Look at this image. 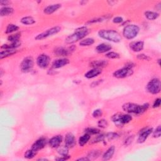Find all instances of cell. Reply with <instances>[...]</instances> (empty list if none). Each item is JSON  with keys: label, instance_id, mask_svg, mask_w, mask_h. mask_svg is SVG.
<instances>
[{"label": "cell", "instance_id": "cell-1", "mask_svg": "<svg viewBox=\"0 0 161 161\" xmlns=\"http://www.w3.org/2000/svg\"><path fill=\"white\" fill-rule=\"evenodd\" d=\"M149 104L145 103L142 105L133 103H126L123 105V110L129 114H135L137 115H142L149 108Z\"/></svg>", "mask_w": 161, "mask_h": 161}, {"label": "cell", "instance_id": "cell-2", "mask_svg": "<svg viewBox=\"0 0 161 161\" xmlns=\"http://www.w3.org/2000/svg\"><path fill=\"white\" fill-rule=\"evenodd\" d=\"M89 33V30L86 26H82L77 28L72 34L68 36L65 40V42L68 44H72L79 40H83Z\"/></svg>", "mask_w": 161, "mask_h": 161}, {"label": "cell", "instance_id": "cell-3", "mask_svg": "<svg viewBox=\"0 0 161 161\" xmlns=\"http://www.w3.org/2000/svg\"><path fill=\"white\" fill-rule=\"evenodd\" d=\"M100 38L114 43H118L122 41V36L115 30L102 29L98 32Z\"/></svg>", "mask_w": 161, "mask_h": 161}, {"label": "cell", "instance_id": "cell-4", "mask_svg": "<svg viewBox=\"0 0 161 161\" xmlns=\"http://www.w3.org/2000/svg\"><path fill=\"white\" fill-rule=\"evenodd\" d=\"M140 28L136 25H128L123 30V36L126 39L132 40L138 35Z\"/></svg>", "mask_w": 161, "mask_h": 161}, {"label": "cell", "instance_id": "cell-5", "mask_svg": "<svg viewBox=\"0 0 161 161\" xmlns=\"http://www.w3.org/2000/svg\"><path fill=\"white\" fill-rule=\"evenodd\" d=\"M113 122L115 123L116 125H123L125 124L129 123L132 120V116L129 114H122L116 113L112 116Z\"/></svg>", "mask_w": 161, "mask_h": 161}, {"label": "cell", "instance_id": "cell-6", "mask_svg": "<svg viewBox=\"0 0 161 161\" xmlns=\"http://www.w3.org/2000/svg\"><path fill=\"white\" fill-rule=\"evenodd\" d=\"M160 80L158 78L151 79L146 86L147 91L152 95H157L160 92Z\"/></svg>", "mask_w": 161, "mask_h": 161}, {"label": "cell", "instance_id": "cell-7", "mask_svg": "<svg viewBox=\"0 0 161 161\" xmlns=\"http://www.w3.org/2000/svg\"><path fill=\"white\" fill-rule=\"evenodd\" d=\"M60 30H61V28H60V26H54V27L49 28L48 30H47L46 31L37 35L35 37V39L37 40L45 39L46 38L49 37H51L53 36V35L57 34V33H58L59 32H60Z\"/></svg>", "mask_w": 161, "mask_h": 161}, {"label": "cell", "instance_id": "cell-8", "mask_svg": "<svg viewBox=\"0 0 161 161\" xmlns=\"http://www.w3.org/2000/svg\"><path fill=\"white\" fill-rule=\"evenodd\" d=\"M34 66V61L32 57H26L23 59L20 64V69L23 72H28L32 70Z\"/></svg>", "mask_w": 161, "mask_h": 161}, {"label": "cell", "instance_id": "cell-9", "mask_svg": "<svg viewBox=\"0 0 161 161\" xmlns=\"http://www.w3.org/2000/svg\"><path fill=\"white\" fill-rule=\"evenodd\" d=\"M133 73V72L132 69H129L128 68H126V67H124V68L118 69L115 72H114L113 75L116 78L122 79L132 76Z\"/></svg>", "mask_w": 161, "mask_h": 161}, {"label": "cell", "instance_id": "cell-10", "mask_svg": "<svg viewBox=\"0 0 161 161\" xmlns=\"http://www.w3.org/2000/svg\"><path fill=\"white\" fill-rule=\"evenodd\" d=\"M50 62V57L48 55L45 54V53H42V54L40 55L37 59V64L39 68L42 69H45L47 68Z\"/></svg>", "mask_w": 161, "mask_h": 161}, {"label": "cell", "instance_id": "cell-11", "mask_svg": "<svg viewBox=\"0 0 161 161\" xmlns=\"http://www.w3.org/2000/svg\"><path fill=\"white\" fill-rule=\"evenodd\" d=\"M74 46H71V47L69 48H64L60 47H57L54 50V53L57 56H68L69 55L71 54V53L74 50Z\"/></svg>", "mask_w": 161, "mask_h": 161}, {"label": "cell", "instance_id": "cell-12", "mask_svg": "<svg viewBox=\"0 0 161 161\" xmlns=\"http://www.w3.org/2000/svg\"><path fill=\"white\" fill-rule=\"evenodd\" d=\"M153 132L152 128H145L143 130H142L140 132V135L137 139V142L139 143H142L145 142L146 140L148 138L149 136L150 135L151 133Z\"/></svg>", "mask_w": 161, "mask_h": 161}, {"label": "cell", "instance_id": "cell-13", "mask_svg": "<svg viewBox=\"0 0 161 161\" xmlns=\"http://www.w3.org/2000/svg\"><path fill=\"white\" fill-rule=\"evenodd\" d=\"M46 144H47L46 139L43 138V137H41V138H40L35 141L34 143L32 145V149L37 151V152H38L39 150L44 148L46 145Z\"/></svg>", "mask_w": 161, "mask_h": 161}, {"label": "cell", "instance_id": "cell-14", "mask_svg": "<svg viewBox=\"0 0 161 161\" xmlns=\"http://www.w3.org/2000/svg\"><path fill=\"white\" fill-rule=\"evenodd\" d=\"M76 144V140L74 135L71 133L66 134L65 137V145L69 148H72Z\"/></svg>", "mask_w": 161, "mask_h": 161}, {"label": "cell", "instance_id": "cell-15", "mask_svg": "<svg viewBox=\"0 0 161 161\" xmlns=\"http://www.w3.org/2000/svg\"><path fill=\"white\" fill-rule=\"evenodd\" d=\"M62 135H56L53 137L49 141L50 146L53 149H57L60 145V143L62 142Z\"/></svg>", "mask_w": 161, "mask_h": 161}, {"label": "cell", "instance_id": "cell-16", "mask_svg": "<svg viewBox=\"0 0 161 161\" xmlns=\"http://www.w3.org/2000/svg\"><path fill=\"white\" fill-rule=\"evenodd\" d=\"M69 63V60L66 58H61L55 60L52 63V67L54 69H59L68 65Z\"/></svg>", "mask_w": 161, "mask_h": 161}, {"label": "cell", "instance_id": "cell-17", "mask_svg": "<svg viewBox=\"0 0 161 161\" xmlns=\"http://www.w3.org/2000/svg\"><path fill=\"white\" fill-rule=\"evenodd\" d=\"M108 64V62L106 60H95L90 63V66L93 68L101 69L105 68Z\"/></svg>", "mask_w": 161, "mask_h": 161}, {"label": "cell", "instance_id": "cell-18", "mask_svg": "<svg viewBox=\"0 0 161 161\" xmlns=\"http://www.w3.org/2000/svg\"><path fill=\"white\" fill-rule=\"evenodd\" d=\"M130 47L132 51L139 52L142 51L144 47V42L143 41H138L132 42L130 44Z\"/></svg>", "mask_w": 161, "mask_h": 161}, {"label": "cell", "instance_id": "cell-19", "mask_svg": "<svg viewBox=\"0 0 161 161\" xmlns=\"http://www.w3.org/2000/svg\"><path fill=\"white\" fill-rule=\"evenodd\" d=\"M112 49V47L111 45L108 44V43H100L98 46L96 47V50L97 52L99 53H106L110 52Z\"/></svg>", "mask_w": 161, "mask_h": 161}, {"label": "cell", "instance_id": "cell-20", "mask_svg": "<svg viewBox=\"0 0 161 161\" xmlns=\"http://www.w3.org/2000/svg\"><path fill=\"white\" fill-rule=\"evenodd\" d=\"M60 8H61V5L59 4V3L58 4L51 5L47 6V7L44 9V10H43V12L47 15H51L52 13L55 12L56 11H57V10Z\"/></svg>", "mask_w": 161, "mask_h": 161}, {"label": "cell", "instance_id": "cell-21", "mask_svg": "<svg viewBox=\"0 0 161 161\" xmlns=\"http://www.w3.org/2000/svg\"><path fill=\"white\" fill-rule=\"evenodd\" d=\"M101 73V69L93 68L85 74V78L88 79L95 78L96 77L99 76Z\"/></svg>", "mask_w": 161, "mask_h": 161}, {"label": "cell", "instance_id": "cell-22", "mask_svg": "<svg viewBox=\"0 0 161 161\" xmlns=\"http://www.w3.org/2000/svg\"><path fill=\"white\" fill-rule=\"evenodd\" d=\"M115 147L114 146L110 147V148L106 151V152L103 154L102 159L103 160H110L113 157V156L115 154Z\"/></svg>", "mask_w": 161, "mask_h": 161}, {"label": "cell", "instance_id": "cell-23", "mask_svg": "<svg viewBox=\"0 0 161 161\" xmlns=\"http://www.w3.org/2000/svg\"><path fill=\"white\" fill-rule=\"evenodd\" d=\"M16 52H17V50L16 49H6L5 50H3V51H1V53H0V59H2L3 58L12 56L15 54Z\"/></svg>", "mask_w": 161, "mask_h": 161}, {"label": "cell", "instance_id": "cell-24", "mask_svg": "<svg viewBox=\"0 0 161 161\" xmlns=\"http://www.w3.org/2000/svg\"><path fill=\"white\" fill-rule=\"evenodd\" d=\"M91 135H89L88 133H85V135H83L80 137H79V145L80 147H83L84 145H85L86 144L89 142V140H90Z\"/></svg>", "mask_w": 161, "mask_h": 161}, {"label": "cell", "instance_id": "cell-25", "mask_svg": "<svg viewBox=\"0 0 161 161\" xmlns=\"http://www.w3.org/2000/svg\"><path fill=\"white\" fill-rule=\"evenodd\" d=\"M14 12V9L10 7H3L0 10V15L1 16H6L12 15Z\"/></svg>", "mask_w": 161, "mask_h": 161}, {"label": "cell", "instance_id": "cell-26", "mask_svg": "<svg viewBox=\"0 0 161 161\" xmlns=\"http://www.w3.org/2000/svg\"><path fill=\"white\" fill-rule=\"evenodd\" d=\"M21 45V42L20 41L18 42H13V43H11L10 44H5L1 46V49H16V48L19 47Z\"/></svg>", "mask_w": 161, "mask_h": 161}, {"label": "cell", "instance_id": "cell-27", "mask_svg": "<svg viewBox=\"0 0 161 161\" xmlns=\"http://www.w3.org/2000/svg\"><path fill=\"white\" fill-rule=\"evenodd\" d=\"M20 22L23 25H31L34 24L35 23V20L32 16H25V17L22 18L21 20H20Z\"/></svg>", "mask_w": 161, "mask_h": 161}, {"label": "cell", "instance_id": "cell-28", "mask_svg": "<svg viewBox=\"0 0 161 161\" xmlns=\"http://www.w3.org/2000/svg\"><path fill=\"white\" fill-rule=\"evenodd\" d=\"M95 43V40L93 38H86L85 39H83L80 42L79 45L82 47H88L91 46Z\"/></svg>", "mask_w": 161, "mask_h": 161}, {"label": "cell", "instance_id": "cell-29", "mask_svg": "<svg viewBox=\"0 0 161 161\" xmlns=\"http://www.w3.org/2000/svg\"><path fill=\"white\" fill-rule=\"evenodd\" d=\"M145 16L148 20H154L157 18H158V17L159 16V14L157 12L148 11L145 13Z\"/></svg>", "mask_w": 161, "mask_h": 161}, {"label": "cell", "instance_id": "cell-30", "mask_svg": "<svg viewBox=\"0 0 161 161\" xmlns=\"http://www.w3.org/2000/svg\"><path fill=\"white\" fill-rule=\"evenodd\" d=\"M18 30H19V27L16 25L9 24L8 25L7 27H6L5 33L6 34H10V33H12L13 32H17Z\"/></svg>", "mask_w": 161, "mask_h": 161}, {"label": "cell", "instance_id": "cell-31", "mask_svg": "<svg viewBox=\"0 0 161 161\" xmlns=\"http://www.w3.org/2000/svg\"><path fill=\"white\" fill-rule=\"evenodd\" d=\"M57 152L62 156H66L68 155L69 153V147H67L66 145L63 146H59L57 148Z\"/></svg>", "mask_w": 161, "mask_h": 161}, {"label": "cell", "instance_id": "cell-32", "mask_svg": "<svg viewBox=\"0 0 161 161\" xmlns=\"http://www.w3.org/2000/svg\"><path fill=\"white\" fill-rule=\"evenodd\" d=\"M37 152V151L34 150L32 149L27 150L24 154L25 158L27 159H32L36 156Z\"/></svg>", "mask_w": 161, "mask_h": 161}, {"label": "cell", "instance_id": "cell-33", "mask_svg": "<svg viewBox=\"0 0 161 161\" xmlns=\"http://www.w3.org/2000/svg\"><path fill=\"white\" fill-rule=\"evenodd\" d=\"M21 37V34L19 33H15V34H12L8 36V40L11 43L16 42L20 41V39Z\"/></svg>", "mask_w": 161, "mask_h": 161}, {"label": "cell", "instance_id": "cell-34", "mask_svg": "<svg viewBox=\"0 0 161 161\" xmlns=\"http://www.w3.org/2000/svg\"><path fill=\"white\" fill-rule=\"evenodd\" d=\"M101 152L99 150H91L89 152V154H88V158L91 160V159H95L96 158L100 156Z\"/></svg>", "mask_w": 161, "mask_h": 161}, {"label": "cell", "instance_id": "cell-35", "mask_svg": "<svg viewBox=\"0 0 161 161\" xmlns=\"http://www.w3.org/2000/svg\"><path fill=\"white\" fill-rule=\"evenodd\" d=\"M85 132L86 133L89 135H98L100 133V130L96 128H87L85 129Z\"/></svg>", "mask_w": 161, "mask_h": 161}, {"label": "cell", "instance_id": "cell-36", "mask_svg": "<svg viewBox=\"0 0 161 161\" xmlns=\"http://www.w3.org/2000/svg\"><path fill=\"white\" fill-rule=\"evenodd\" d=\"M106 57L108 59H119L120 57V55L118 53L115 52H108L106 54Z\"/></svg>", "mask_w": 161, "mask_h": 161}, {"label": "cell", "instance_id": "cell-37", "mask_svg": "<svg viewBox=\"0 0 161 161\" xmlns=\"http://www.w3.org/2000/svg\"><path fill=\"white\" fill-rule=\"evenodd\" d=\"M98 126L99 127V128L106 129V127H108V121L105 119L99 120L98 122Z\"/></svg>", "mask_w": 161, "mask_h": 161}, {"label": "cell", "instance_id": "cell-38", "mask_svg": "<svg viewBox=\"0 0 161 161\" xmlns=\"http://www.w3.org/2000/svg\"><path fill=\"white\" fill-rule=\"evenodd\" d=\"M102 115H103V112H102V110H100V109L95 110L92 113L93 116L95 118H99V117L102 116Z\"/></svg>", "mask_w": 161, "mask_h": 161}, {"label": "cell", "instance_id": "cell-39", "mask_svg": "<svg viewBox=\"0 0 161 161\" xmlns=\"http://www.w3.org/2000/svg\"><path fill=\"white\" fill-rule=\"evenodd\" d=\"M161 135V126L159 125L156 128L155 131H154L153 137L154 138H159Z\"/></svg>", "mask_w": 161, "mask_h": 161}, {"label": "cell", "instance_id": "cell-40", "mask_svg": "<svg viewBox=\"0 0 161 161\" xmlns=\"http://www.w3.org/2000/svg\"><path fill=\"white\" fill-rule=\"evenodd\" d=\"M105 137L109 140H113V139L117 138V137H118V134H117L116 133L110 132V133H107L106 135H105Z\"/></svg>", "mask_w": 161, "mask_h": 161}, {"label": "cell", "instance_id": "cell-41", "mask_svg": "<svg viewBox=\"0 0 161 161\" xmlns=\"http://www.w3.org/2000/svg\"><path fill=\"white\" fill-rule=\"evenodd\" d=\"M105 136L104 135H99L98 136H97L95 139H93V140L92 141V143H98L99 142H102V141L104 140L105 138Z\"/></svg>", "mask_w": 161, "mask_h": 161}, {"label": "cell", "instance_id": "cell-42", "mask_svg": "<svg viewBox=\"0 0 161 161\" xmlns=\"http://www.w3.org/2000/svg\"><path fill=\"white\" fill-rule=\"evenodd\" d=\"M137 58L140 60H150L151 59L150 57L144 54V53H140V54L137 55Z\"/></svg>", "mask_w": 161, "mask_h": 161}, {"label": "cell", "instance_id": "cell-43", "mask_svg": "<svg viewBox=\"0 0 161 161\" xmlns=\"http://www.w3.org/2000/svg\"><path fill=\"white\" fill-rule=\"evenodd\" d=\"M103 20L104 19L102 18H95V19L89 20V21L86 23V24H92V23L101 22L102 21H103Z\"/></svg>", "mask_w": 161, "mask_h": 161}, {"label": "cell", "instance_id": "cell-44", "mask_svg": "<svg viewBox=\"0 0 161 161\" xmlns=\"http://www.w3.org/2000/svg\"><path fill=\"white\" fill-rule=\"evenodd\" d=\"M133 139H134V137L133 136H130L129 137H128V138H127L125 140V143H124V144H125V145L128 146V145H130V144L132 143V142H133Z\"/></svg>", "mask_w": 161, "mask_h": 161}, {"label": "cell", "instance_id": "cell-45", "mask_svg": "<svg viewBox=\"0 0 161 161\" xmlns=\"http://www.w3.org/2000/svg\"><path fill=\"white\" fill-rule=\"evenodd\" d=\"M160 103H161V99L160 98H157L155 100L154 104H153V108H159V107L160 106Z\"/></svg>", "mask_w": 161, "mask_h": 161}, {"label": "cell", "instance_id": "cell-46", "mask_svg": "<svg viewBox=\"0 0 161 161\" xmlns=\"http://www.w3.org/2000/svg\"><path fill=\"white\" fill-rule=\"evenodd\" d=\"M123 22V18L120 17V16H116L113 19V22L115 23H121Z\"/></svg>", "mask_w": 161, "mask_h": 161}, {"label": "cell", "instance_id": "cell-47", "mask_svg": "<svg viewBox=\"0 0 161 161\" xmlns=\"http://www.w3.org/2000/svg\"><path fill=\"white\" fill-rule=\"evenodd\" d=\"M135 64H133V62H127L126 64H125V67H126V68H129V69H133V68H134V67H135Z\"/></svg>", "mask_w": 161, "mask_h": 161}, {"label": "cell", "instance_id": "cell-48", "mask_svg": "<svg viewBox=\"0 0 161 161\" xmlns=\"http://www.w3.org/2000/svg\"><path fill=\"white\" fill-rule=\"evenodd\" d=\"M9 3H10V2L8 1H0V4H1L2 6H7L9 4Z\"/></svg>", "mask_w": 161, "mask_h": 161}, {"label": "cell", "instance_id": "cell-49", "mask_svg": "<svg viewBox=\"0 0 161 161\" xmlns=\"http://www.w3.org/2000/svg\"><path fill=\"white\" fill-rule=\"evenodd\" d=\"M90 159L88 158V157H81V158H79V159H78V160H80V161H82V160H85V161H86V160H89Z\"/></svg>", "mask_w": 161, "mask_h": 161}, {"label": "cell", "instance_id": "cell-50", "mask_svg": "<svg viewBox=\"0 0 161 161\" xmlns=\"http://www.w3.org/2000/svg\"><path fill=\"white\" fill-rule=\"evenodd\" d=\"M100 80H97L96 82H94V83H93V84L92 85H94V84H95V85H93L94 86H98L99 84L100 83Z\"/></svg>", "mask_w": 161, "mask_h": 161}, {"label": "cell", "instance_id": "cell-51", "mask_svg": "<svg viewBox=\"0 0 161 161\" xmlns=\"http://www.w3.org/2000/svg\"><path fill=\"white\" fill-rule=\"evenodd\" d=\"M47 160V159H38V160Z\"/></svg>", "mask_w": 161, "mask_h": 161}, {"label": "cell", "instance_id": "cell-52", "mask_svg": "<svg viewBox=\"0 0 161 161\" xmlns=\"http://www.w3.org/2000/svg\"><path fill=\"white\" fill-rule=\"evenodd\" d=\"M1 76H3V70L1 69Z\"/></svg>", "mask_w": 161, "mask_h": 161}, {"label": "cell", "instance_id": "cell-53", "mask_svg": "<svg viewBox=\"0 0 161 161\" xmlns=\"http://www.w3.org/2000/svg\"><path fill=\"white\" fill-rule=\"evenodd\" d=\"M160 59H158V64H159V65H160Z\"/></svg>", "mask_w": 161, "mask_h": 161}]
</instances>
